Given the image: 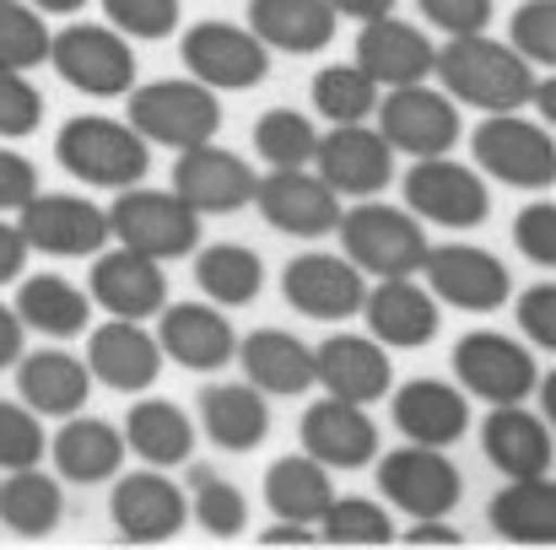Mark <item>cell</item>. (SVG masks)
<instances>
[{"mask_svg": "<svg viewBox=\"0 0 556 550\" xmlns=\"http://www.w3.org/2000/svg\"><path fill=\"white\" fill-rule=\"evenodd\" d=\"M378 491H383L389 508H400L410 519H448L465 497V481H459V464L443 448L405 443V448L378 459Z\"/></svg>", "mask_w": 556, "mask_h": 550, "instance_id": "9", "label": "cell"}, {"mask_svg": "<svg viewBox=\"0 0 556 550\" xmlns=\"http://www.w3.org/2000/svg\"><path fill=\"white\" fill-rule=\"evenodd\" d=\"M394 426L405 432V443L448 448V443H459L470 432V399L454 383L416 378V383L394 388Z\"/></svg>", "mask_w": 556, "mask_h": 550, "instance_id": "28", "label": "cell"}, {"mask_svg": "<svg viewBox=\"0 0 556 550\" xmlns=\"http://www.w3.org/2000/svg\"><path fill=\"white\" fill-rule=\"evenodd\" d=\"M546 421H556V372H546Z\"/></svg>", "mask_w": 556, "mask_h": 550, "instance_id": "60", "label": "cell"}, {"mask_svg": "<svg viewBox=\"0 0 556 550\" xmlns=\"http://www.w3.org/2000/svg\"><path fill=\"white\" fill-rule=\"evenodd\" d=\"M157 346L168 362L189 372H222L238 351V335L227 324V314L216 303H163L157 308Z\"/></svg>", "mask_w": 556, "mask_h": 550, "instance_id": "22", "label": "cell"}, {"mask_svg": "<svg viewBox=\"0 0 556 550\" xmlns=\"http://www.w3.org/2000/svg\"><path fill=\"white\" fill-rule=\"evenodd\" d=\"M336 486H330V470L308 453H287L265 470V508L276 519H298V524H319V513L330 508Z\"/></svg>", "mask_w": 556, "mask_h": 550, "instance_id": "38", "label": "cell"}, {"mask_svg": "<svg viewBox=\"0 0 556 550\" xmlns=\"http://www.w3.org/2000/svg\"><path fill=\"white\" fill-rule=\"evenodd\" d=\"M432 76L443 81L454 103L481 108V114H519L535 87V65L514 43H497L486 33H454L432 54Z\"/></svg>", "mask_w": 556, "mask_h": 550, "instance_id": "1", "label": "cell"}, {"mask_svg": "<svg viewBox=\"0 0 556 550\" xmlns=\"http://www.w3.org/2000/svg\"><path fill=\"white\" fill-rule=\"evenodd\" d=\"M254 179L260 174L238 152H227L216 141L185 146L179 163H174V194L185 200L189 210H200V216H232V210H243L254 200Z\"/></svg>", "mask_w": 556, "mask_h": 550, "instance_id": "18", "label": "cell"}, {"mask_svg": "<svg viewBox=\"0 0 556 550\" xmlns=\"http://www.w3.org/2000/svg\"><path fill=\"white\" fill-rule=\"evenodd\" d=\"M27 5H38V11H49V16H71V11H81L87 0H27Z\"/></svg>", "mask_w": 556, "mask_h": 550, "instance_id": "59", "label": "cell"}, {"mask_svg": "<svg viewBox=\"0 0 556 550\" xmlns=\"http://www.w3.org/2000/svg\"><path fill=\"white\" fill-rule=\"evenodd\" d=\"M43 125V92L27 81V71L0 65V141H22Z\"/></svg>", "mask_w": 556, "mask_h": 550, "instance_id": "46", "label": "cell"}, {"mask_svg": "<svg viewBox=\"0 0 556 550\" xmlns=\"http://www.w3.org/2000/svg\"><path fill=\"white\" fill-rule=\"evenodd\" d=\"M54 157L65 174H76L92 189H130L147 179L152 168V146L130 130V119H103V114H76L65 119V130L54 136Z\"/></svg>", "mask_w": 556, "mask_h": 550, "instance_id": "2", "label": "cell"}, {"mask_svg": "<svg viewBox=\"0 0 556 550\" xmlns=\"http://www.w3.org/2000/svg\"><path fill=\"white\" fill-rule=\"evenodd\" d=\"M243 362V378L260 394H308L314 388V346H303L287 330H254L243 335V346L232 351Z\"/></svg>", "mask_w": 556, "mask_h": 550, "instance_id": "33", "label": "cell"}, {"mask_svg": "<svg viewBox=\"0 0 556 550\" xmlns=\"http://www.w3.org/2000/svg\"><path fill=\"white\" fill-rule=\"evenodd\" d=\"M49 65L87 98H125L136 87V49L125 43V33L98 22L49 33Z\"/></svg>", "mask_w": 556, "mask_h": 550, "instance_id": "8", "label": "cell"}, {"mask_svg": "<svg viewBox=\"0 0 556 550\" xmlns=\"http://www.w3.org/2000/svg\"><path fill=\"white\" fill-rule=\"evenodd\" d=\"M372 103H378V81H372L357 60H352V65H325V71L314 76V108H319V119H330V125H357V119H368Z\"/></svg>", "mask_w": 556, "mask_h": 550, "instance_id": "40", "label": "cell"}, {"mask_svg": "<svg viewBox=\"0 0 556 550\" xmlns=\"http://www.w3.org/2000/svg\"><path fill=\"white\" fill-rule=\"evenodd\" d=\"M16 394L33 415H81L92 394V372L81 357L49 346V351H22L16 357Z\"/></svg>", "mask_w": 556, "mask_h": 550, "instance_id": "27", "label": "cell"}, {"mask_svg": "<svg viewBox=\"0 0 556 550\" xmlns=\"http://www.w3.org/2000/svg\"><path fill=\"white\" fill-rule=\"evenodd\" d=\"M372 108H378V136L389 141L394 157H438L454 152L459 141V103L427 81L389 87Z\"/></svg>", "mask_w": 556, "mask_h": 550, "instance_id": "6", "label": "cell"}, {"mask_svg": "<svg viewBox=\"0 0 556 550\" xmlns=\"http://www.w3.org/2000/svg\"><path fill=\"white\" fill-rule=\"evenodd\" d=\"M60 519H65V491H60L54 475H43L38 464L5 470V481H0V524L11 535L43 540V535L60 529Z\"/></svg>", "mask_w": 556, "mask_h": 550, "instance_id": "37", "label": "cell"}, {"mask_svg": "<svg viewBox=\"0 0 556 550\" xmlns=\"http://www.w3.org/2000/svg\"><path fill=\"white\" fill-rule=\"evenodd\" d=\"M314 383H325V394L336 399L372 405L394 388V367H389V351L368 335H330L314 351Z\"/></svg>", "mask_w": 556, "mask_h": 550, "instance_id": "26", "label": "cell"}, {"mask_svg": "<svg viewBox=\"0 0 556 550\" xmlns=\"http://www.w3.org/2000/svg\"><path fill=\"white\" fill-rule=\"evenodd\" d=\"M336 16H352V22H372V16H389L400 0H325Z\"/></svg>", "mask_w": 556, "mask_h": 550, "instance_id": "57", "label": "cell"}, {"mask_svg": "<svg viewBox=\"0 0 556 550\" xmlns=\"http://www.w3.org/2000/svg\"><path fill=\"white\" fill-rule=\"evenodd\" d=\"M87 297L109 319H141L147 324L168 303V281H163V265L157 259H147L136 248H109V254H92Z\"/></svg>", "mask_w": 556, "mask_h": 550, "instance_id": "21", "label": "cell"}, {"mask_svg": "<svg viewBox=\"0 0 556 550\" xmlns=\"http://www.w3.org/2000/svg\"><path fill=\"white\" fill-rule=\"evenodd\" d=\"M405 205H410L416 221H438V227H454V232H470V227H481L492 216L486 179L476 168H465V163H448V152L410 163Z\"/></svg>", "mask_w": 556, "mask_h": 550, "instance_id": "10", "label": "cell"}, {"mask_svg": "<svg viewBox=\"0 0 556 550\" xmlns=\"http://www.w3.org/2000/svg\"><path fill=\"white\" fill-rule=\"evenodd\" d=\"M363 319H368V335L378 346H400V351H416V346H432L443 314H438V297L427 286H416V276H389L378 281L368 297H363Z\"/></svg>", "mask_w": 556, "mask_h": 550, "instance_id": "23", "label": "cell"}, {"mask_svg": "<svg viewBox=\"0 0 556 550\" xmlns=\"http://www.w3.org/2000/svg\"><path fill=\"white\" fill-rule=\"evenodd\" d=\"M22 357V319L11 303H0V372Z\"/></svg>", "mask_w": 556, "mask_h": 550, "instance_id": "56", "label": "cell"}, {"mask_svg": "<svg viewBox=\"0 0 556 550\" xmlns=\"http://www.w3.org/2000/svg\"><path fill=\"white\" fill-rule=\"evenodd\" d=\"M109 519L125 540L136 546H157V540H174L189 524V497L179 481H168L163 470H136V475H119L114 486V502H109Z\"/></svg>", "mask_w": 556, "mask_h": 550, "instance_id": "19", "label": "cell"}, {"mask_svg": "<svg viewBox=\"0 0 556 550\" xmlns=\"http://www.w3.org/2000/svg\"><path fill=\"white\" fill-rule=\"evenodd\" d=\"M303 453L319 459L325 470H368L378 459V426H372L368 405H352V399H314L303 410Z\"/></svg>", "mask_w": 556, "mask_h": 550, "instance_id": "20", "label": "cell"}, {"mask_svg": "<svg viewBox=\"0 0 556 550\" xmlns=\"http://www.w3.org/2000/svg\"><path fill=\"white\" fill-rule=\"evenodd\" d=\"M200 426L227 453H254L270 437V405L254 383H211L200 394Z\"/></svg>", "mask_w": 556, "mask_h": 550, "instance_id": "32", "label": "cell"}, {"mask_svg": "<svg viewBox=\"0 0 556 550\" xmlns=\"http://www.w3.org/2000/svg\"><path fill=\"white\" fill-rule=\"evenodd\" d=\"M114 210H109V238H119V248H136L157 265L185 259L189 248H200V210H189L174 189H114Z\"/></svg>", "mask_w": 556, "mask_h": 550, "instance_id": "4", "label": "cell"}, {"mask_svg": "<svg viewBox=\"0 0 556 550\" xmlns=\"http://www.w3.org/2000/svg\"><path fill=\"white\" fill-rule=\"evenodd\" d=\"M249 205H260V216L287 238H325V232H336V221L346 210L341 194L308 168H270L265 179H254Z\"/></svg>", "mask_w": 556, "mask_h": 550, "instance_id": "15", "label": "cell"}, {"mask_svg": "<svg viewBox=\"0 0 556 550\" xmlns=\"http://www.w3.org/2000/svg\"><path fill=\"white\" fill-rule=\"evenodd\" d=\"M336 11L325 0H249V33L276 54H319L336 38Z\"/></svg>", "mask_w": 556, "mask_h": 550, "instance_id": "31", "label": "cell"}, {"mask_svg": "<svg viewBox=\"0 0 556 550\" xmlns=\"http://www.w3.org/2000/svg\"><path fill=\"white\" fill-rule=\"evenodd\" d=\"M470 146H476V163H481L497 183H514V189H552V179H556L552 125L514 119V114H492V119L476 130Z\"/></svg>", "mask_w": 556, "mask_h": 550, "instance_id": "14", "label": "cell"}, {"mask_svg": "<svg viewBox=\"0 0 556 550\" xmlns=\"http://www.w3.org/2000/svg\"><path fill=\"white\" fill-rule=\"evenodd\" d=\"M281 292H287V303H292L303 319L341 324V319L363 314L368 276H363L346 254H298V259L281 270Z\"/></svg>", "mask_w": 556, "mask_h": 550, "instance_id": "17", "label": "cell"}, {"mask_svg": "<svg viewBox=\"0 0 556 550\" xmlns=\"http://www.w3.org/2000/svg\"><path fill=\"white\" fill-rule=\"evenodd\" d=\"M87 372L98 383L119 388V394H141L163 372V346H157V335L141 319H109L87 341Z\"/></svg>", "mask_w": 556, "mask_h": 550, "instance_id": "24", "label": "cell"}, {"mask_svg": "<svg viewBox=\"0 0 556 550\" xmlns=\"http://www.w3.org/2000/svg\"><path fill=\"white\" fill-rule=\"evenodd\" d=\"M189 513H194L200 529L216 535V540H232V535H243V524H249L243 491H238L232 481H222L216 470H205V464L189 470Z\"/></svg>", "mask_w": 556, "mask_h": 550, "instance_id": "41", "label": "cell"}, {"mask_svg": "<svg viewBox=\"0 0 556 550\" xmlns=\"http://www.w3.org/2000/svg\"><path fill=\"white\" fill-rule=\"evenodd\" d=\"M43 448H49L43 421L22 399H0V470H27L43 459Z\"/></svg>", "mask_w": 556, "mask_h": 550, "instance_id": "45", "label": "cell"}, {"mask_svg": "<svg viewBox=\"0 0 556 550\" xmlns=\"http://www.w3.org/2000/svg\"><path fill=\"white\" fill-rule=\"evenodd\" d=\"M508 43L530 60V65H556V0H525L508 22Z\"/></svg>", "mask_w": 556, "mask_h": 550, "instance_id": "47", "label": "cell"}, {"mask_svg": "<svg viewBox=\"0 0 556 550\" xmlns=\"http://www.w3.org/2000/svg\"><path fill=\"white\" fill-rule=\"evenodd\" d=\"M405 540H410V546H459V529L443 524V519H410Z\"/></svg>", "mask_w": 556, "mask_h": 550, "instance_id": "54", "label": "cell"}, {"mask_svg": "<svg viewBox=\"0 0 556 550\" xmlns=\"http://www.w3.org/2000/svg\"><path fill=\"white\" fill-rule=\"evenodd\" d=\"M103 11L130 38H168L179 27V16H185L179 0H103Z\"/></svg>", "mask_w": 556, "mask_h": 550, "instance_id": "48", "label": "cell"}, {"mask_svg": "<svg viewBox=\"0 0 556 550\" xmlns=\"http://www.w3.org/2000/svg\"><path fill=\"white\" fill-rule=\"evenodd\" d=\"M519 330H525L535 346L556 351V286L552 281H535V286L519 297Z\"/></svg>", "mask_w": 556, "mask_h": 550, "instance_id": "51", "label": "cell"}, {"mask_svg": "<svg viewBox=\"0 0 556 550\" xmlns=\"http://www.w3.org/2000/svg\"><path fill=\"white\" fill-rule=\"evenodd\" d=\"M308 163H314V174L330 183L336 194H352V200H372L378 189L394 183V152L363 119L357 125H330L314 141V157Z\"/></svg>", "mask_w": 556, "mask_h": 550, "instance_id": "16", "label": "cell"}, {"mask_svg": "<svg viewBox=\"0 0 556 550\" xmlns=\"http://www.w3.org/2000/svg\"><path fill=\"white\" fill-rule=\"evenodd\" d=\"M125 453L147 459L152 470L185 464L194 453V421L174 399H136L125 415Z\"/></svg>", "mask_w": 556, "mask_h": 550, "instance_id": "36", "label": "cell"}, {"mask_svg": "<svg viewBox=\"0 0 556 550\" xmlns=\"http://www.w3.org/2000/svg\"><path fill=\"white\" fill-rule=\"evenodd\" d=\"M530 103H535V114L552 125V119H556V81H552V76H546V81L535 76V87H530Z\"/></svg>", "mask_w": 556, "mask_h": 550, "instance_id": "58", "label": "cell"}, {"mask_svg": "<svg viewBox=\"0 0 556 550\" xmlns=\"http://www.w3.org/2000/svg\"><path fill=\"white\" fill-rule=\"evenodd\" d=\"M185 71L211 92H249L270 76V49L238 22H194L185 33Z\"/></svg>", "mask_w": 556, "mask_h": 550, "instance_id": "13", "label": "cell"}, {"mask_svg": "<svg viewBox=\"0 0 556 550\" xmlns=\"http://www.w3.org/2000/svg\"><path fill=\"white\" fill-rule=\"evenodd\" d=\"M49 60V27L43 11L27 0H0V65L11 71H33Z\"/></svg>", "mask_w": 556, "mask_h": 550, "instance_id": "44", "label": "cell"}, {"mask_svg": "<svg viewBox=\"0 0 556 550\" xmlns=\"http://www.w3.org/2000/svg\"><path fill=\"white\" fill-rule=\"evenodd\" d=\"M194 286L216 308H249L265 292V259L243 243H211L194 259Z\"/></svg>", "mask_w": 556, "mask_h": 550, "instance_id": "39", "label": "cell"}, {"mask_svg": "<svg viewBox=\"0 0 556 550\" xmlns=\"http://www.w3.org/2000/svg\"><path fill=\"white\" fill-rule=\"evenodd\" d=\"M514 243H519V254L530 259V265H556V205L552 200H535V205H525L519 210V221H514Z\"/></svg>", "mask_w": 556, "mask_h": 550, "instance_id": "49", "label": "cell"}, {"mask_svg": "<svg viewBox=\"0 0 556 550\" xmlns=\"http://www.w3.org/2000/svg\"><path fill=\"white\" fill-rule=\"evenodd\" d=\"M43 453L54 459L60 481H71V486H103L125 464V432L109 426V421H98V415H81V421H65L49 437Z\"/></svg>", "mask_w": 556, "mask_h": 550, "instance_id": "30", "label": "cell"}, {"mask_svg": "<svg viewBox=\"0 0 556 550\" xmlns=\"http://www.w3.org/2000/svg\"><path fill=\"white\" fill-rule=\"evenodd\" d=\"M319 540L330 546H389L394 540V524H389V508H378L368 497H330V508L319 513Z\"/></svg>", "mask_w": 556, "mask_h": 550, "instance_id": "42", "label": "cell"}, {"mask_svg": "<svg viewBox=\"0 0 556 550\" xmlns=\"http://www.w3.org/2000/svg\"><path fill=\"white\" fill-rule=\"evenodd\" d=\"M416 5L448 38L454 33H486V22H492V0H416Z\"/></svg>", "mask_w": 556, "mask_h": 550, "instance_id": "50", "label": "cell"}, {"mask_svg": "<svg viewBox=\"0 0 556 550\" xmlns=\"http://www.w3.org/2000/svg\"><path fill=\"white\" fill-rule=\"evenodd\" d=\"M432 54H438V43L416 22H400L394 11L363 22V33H357V65L368 71L378 87L427 81L432 76Z\"/></svg>", "mask_w": 556, "mask_h": 550, "instance_id": "25", "label": "cell"}, {"mask_svg": "<svg viewBox=\"0 0 556 550\" xmlns=\"http://www.w3.org/2000/svg\"><path fill=\"white\" fill-rule=\"evenodd\" d=\"M33 189H38V174H33V163L0 146V210H16V205H22V200H27Z\"/></svg>", "mask_w": 556, "mask_h": 550, "instance_id": "52", "label": "cell"}, {"mask_svg": "<svg viewBox=\"0 0 556 550\" xmlns=\"http://www.w3.org/2000/svg\"><path fill=\"white\" fill-rule=\"evenodd\" d=\"M22 265H27V243H22L16 221L0 216V286H11V281L22 276Z\"/></svg>", "mask_w": 556, "mask_h": 550, "instance_id": "53", "label": "cell"}, {"mask_svg": "<svg viewBox=\"0 0 556 550\" xmlns=\"http://www.w3.org/2000/svg\"><path fill=\"white\" fill-rule=\"evenodd\" d=\"M492 529L514 546H556V481L514 475L492 497Z\"/></svg>", "mask_w": 556, "mask_h": 550, "instance_id": "35", "label": "cell"}, {"mask_svg": "<svg viewBox=\"0 0 556 550\" xmlns=\"http://www.w3.org/2000/svg\"><path fill=\"white\" fill-rule=\"evenodd\" d=\"M341 232V248L346 259L372 276V281H389V276H416L421 259H427V232L410 210H394V205H352L341 210L336 221Z\"/></svg>", "mask_w": 556, "mask_h": 550, "instance_id": "5", "label": "cell"}, {"mask_svg": "<svg viewBox=\"0 0 556 550\" xmlns=\"http://www.w3.org/2000/svg\"><path fill=\"white\" fill-rule=\"evenodd\" d=\"M454 378L465 383V394H476L486 405H525L541 383V362L530 346H519L497 330H470L454 346Z\"/></svg>", "mask_w": 556, "mask_h": 550, "instance_id": "11", "label": "cell"}, {"mask_svg": "<svg viewBox=\"0 0 556 550\" xmlns=\"http://www.w3.org/2000/svg\"><path fill=\"white\" fill-rule=\"evenodd\" d=\"M130 130L147 146H168L185 152L200 141H216L222 130V103L205 81H152V87H130Z\"/></svg>", "mask_w": 556, "mask_h": 550, "instance_id": "3", "label": "cell"}, {"mask_svg": "<svg viewBox=\"0 0 556 550\" xmlns=\"http://www.w3.org/2000/svg\"><path fill=\"white\" fill-rule=\"evenodd\" d=\"M421 276H427V292L459 314H492L508 303L514 292V276L508 265L492 254V248H470V243H443L432 248L427 243V259H421Z\"/></svg>", "mask_w": 556, "mask_h": 550, "instance_id": "12", "label": "cell"}, {"mask_svg": "<svg viewBox=\"0 0 556 550\" xmlns=\"http://www.w3.org/2000/svg\"><path fill=\"white\" fill-rule=\"evenodd\" d=\"M481 448L486 459L514 481V475H552L556 443H552V421H541L525 405H492L486 426H481Z\"/></svg>", "mask_w": 556, "mask_h": 550, "instance_id": "29", "label": "cell"}, {"mask_svg": "<svg viewBox=\"0 0 556 550\" xmlns=\"http://www.w3.org/2000/svg\"><path fill=\"white\" fill-rule=\"evenodd\" d=\"M16 232L27 254L49 259H92L109 243V210L92 205L87 194H27L16 205Z\"/></svg>", "mask_w": 556, "mask_h": 550, "instance_id": "7", "label": "cell"}, {"mask_svg": "<svg viewBox=\"0 0 556 550\" xmlns=\"http://www.w3.org/2000/svg\"><path fill=\"white\" fill-rule=\"evenodd\" d=\"M314 141H319V130H314V119L298 114V108H270V114H260V125H254V152H260L270 168H308Z\"/></svg>", "mask_w": 556, "mask_h": 550, "instance_id": "43", "label": "cell"}, {"mask_svg": "<svg viewBox=\"0 0 556 550\" xmlns=\"http://www.w3.org/2000/svg\"><path fill=\"white\" fill-rule=\"evenodd\" d=\"M260 540H265V546H314L319 529H314V524H298V519H276Z\"/></svg>", "mask_w": 556, "mask_h": 550, "instance_id": "55", "label": "cell"}, {"mask_svg": "<svg viewBox=\"0 0 556 550\" xmlns=\"http://www.w3.org/2000/svg\"><path fill=\"white\" fill-rule=\"evenodd\" d=\"M22 281V276H16ZM16 319H22V330H33V335H49V341H71V335H81L87 330V319H92V297L76 286V281H65V276H27L22 286H16Z\"/></svg>", "mask_w": 556, "mask_h": 550, "instance_id": "34", "label": "cell"}]
</instances>
